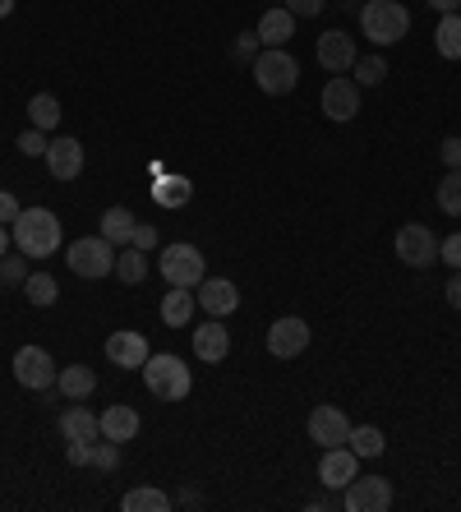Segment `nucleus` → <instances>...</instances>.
Returning a JSON list of instances; mask_svg holds the SVG:
<instances>
[{"label": "nucleus", "instance_id": "f257e3e1", "mask_svg": "<svg viewBox=\"0 0 461 512\" xmlns=\"http://www.w3.org/2000/svg\"><path fill=\"white\" fill-rule=\"evenodd\" d=\"M14 250L24 259H51L60 250V217L51 208H24L14 217Z\"/></svg>", "mask_w": 461, "mask_h": 512}, {"label": "nucleus", "instance_id": "f03ea898", "mask_svg": "<svg viewBox=\"0 0 461 512\" xmlns=\"http://www.w3.org/2000/svg\"><path fill=\"white\" fill-rule=\"evenodd\" d=\"M360 28H365V37L374 47H397V42L411 33V10L397 5V0H365Z\"/></svg>", "mask_w": 461, "mask_h": 512}, {"label": "nucleus", "instance_id": "7ed1b4c3", "mask_svg": "<svg viewBox=\"0 0 461 512\" xmlns=\"http://www.w3.org/2000/svg\"><path fill=\"white\" fill-rule=\"evenodd\" d=\"M143 383H148V393L162 397V402H185L194 388V374L180 356H166L162 351V356L143 360Z\"/></svg>", "mask_w": 461, "mask_h": 512}, {"label": "nucleus", "instance_id": "20e7f679", "mask_svg": "<svg viewBox=\"0 0 461 512\" xmlns=\"http://www.w3.org/2000/svg\"><path fill=\"white\" fill-rule=\"evenodd\" d=\"M254 84H259L268 97H286L300 84L296 56L282 47H263V56H254Z\"/></svg>", "mask_w": 461, "mask_h": 512}, {"label": "nucleus", "instance_id": "39448f33", "mask_svg": "<svg viewBox=\"0 0 461 512\" xmlns=\"http://www.w3.org/2000/svg\"><path fill=\"white\" fill-rule=\"evenodd\" d=\"M65 263H70L74 277L97 282V277L116 273V245H111L107 236H83V240H74L70 250H65Z\"/></svg>", "mask_w": 461, "mask_h": 512}, {"label": "nucleus", "instance_id": "423d86ee", "mask_svg": "<svg viewBox=\"0 0 461 512\" xmlns=\"http://www.w3.org/2000/svg\"><path fill=\"white\" fill-rule=\"evenodd\" d=\"M56 360H51L47 346H19L14 351V379L24 383V388H33V393H47L51 383H56Z\"/></svg>", "mask_w": 461, "mask_h": 512}, {"label": "nucleus", "instance_id": "0eeeda50", "mask_svg": "<svg viewBox=\"0 0 461 512\" xmlns=\"http://www.w3.org/2000/svg\"><path fill=\"white\" fill-rule=\"evenodd\" d=\"M157 268H162V277L171 286H199L203 277H208V268H203V254L194 250V245H166L162 259H157Z\"/></svg>", "mask_w": 461, "mask_h": 512}, {"label": "nucleus", "instance_id": "6e6552de", "mask_svg": "<svg viewBox=\"0 0 461 512\" xmlns=\"http://www.w3.org/2000/svg\"><path fill=\"white\" fill-rule=\"evenodd\" d=\"M342 508L346 512H388L392 508V485L383 476H355L342 489Z\"/></svg>", "mask_w": 461, "mask_h": 512}, {"label": "nucleus", "instance_id": "1a4fd4ad", "mask_svg": "<svg viewBox=\"0 0 461 512\" xmlns=\"http://www.w3.org/2000/svg\"><path fill=\"white\" fill-rule=\"evenodd\" d=\"M397 259H402L406 268H429V263H438V236L429 227H420V222H406V227L397 231Z\"/></svg>", "mask_w": 461, "mask_h": 512}, {"label": "nucleus", "instance_id": "9d476101", "mask_svg": "<svg viewBox=\"0 0 461 512\" xmlns=\"http://www.w3.org/2000/svg\"><path fill=\"white\" fill-rule=\"evenodd\" d=\"M323 116L337 120V125L360 116V84L346 79V74H332L328 84H323Z\"/></svg>", "mask_w": 461, "mask_h": 512}, {"label": "nucleus", "instance_id": "9b49d317", "mask_svg": "<svg viewBox=\"0 0 461 512\" xmlns=\"http://www.w3.org/2000/svg\"><path fill=\"white\" fill-rule=\"evenodd\" d=\"M346 439H351V420H346L342 406H314V411H309V443L342 448Z\"/></svg>", "mask_w": 461, "mask_h": 512}, {"label": "nucleus", "instance_id": "f8f14e48", "mask_svg": "<svg viewBox=\"0 0 461 512\" xmlns=\"http://www.w3.org/2000/svg\"><path fill=\"white\" fill-rule=\"evenodd\" d=\"M319 65L328 74H346V70H355V60H360V51H355V37L346 33V28H328V33L319 37Z\"/></svg>", "mask_w": 461, "mask_h": 512}, {"label": "nucleus", "instance_id": "ddd939ff", "mask_svg": "<svg viewBox=\"0 0 461 512\" xmlns=\"http://www.w3.org/2000/svg\"><path fill=\"white\" fill-rule=\"evenodd\" d=\"M194 300H199V310H208L213 319H226V314H236L240 291L231 277H203V282L194 286Z\"/></svg>", "mask_w": 461, "mask_h": 512}, {"label": "nucleus", "instance_id": "4468645a", "mask_svg": "<svg viewBox=\"0 0 461 512\" xmlns=\"http://www.w3.org/2000/svg\"><path fill=\"white\" fill-rule=\"evenodd\" d=\"M309 346V323L305 319H277L268 328V356H277V360H291V356H300Z\"/></svg>", "mask_w": 461, "mask_h": 512}, {"label": "nucleus", "instance_id": "2eb2a0df", "mask_svg": "<svg viewBox=\"0 0 461 512\" xmlns=\"http://www.w3.org/2000/svg\"><path fill=\"white\" fill-rule=\"evenodd\" d=\"M355 476H360V457H355L346 443H342V448H323V457H319V480H323V485L342 494Z\"/></svg>", "mask_w": 461, "mask_h": 512}, {"label": "nucleus", "instance_id": "dca6fc26", "mask_svg": "<svg viewBox=\"0 0 461 512\" xmlns=\"http://www.w3.org/2000/svg\"><path fill=\"white\" fill-rule=\"evenodd\" d=\"M153 356L148 351V337L143 333H130V328H120V333L107 337V360L120 365V370H143V360Z\"/></svg>", "mask_w": 461, "mask_h": 512}, {"label": "nucleus", "instance_id": "f3484780", "mask_svg": "<svg viewBox=\"0 0 461 512\" xmlns=\"http://www.w3.org/2000/svg\"><path fill=\"white\" fill-rule=\"evenodd\" d=\"M47 171L56 180H74L83 176V143L70 139V134H60V139L47 143Z\"/></svg>", "mask_w": 461, "mask_h": 512}, {"label": "nucleus", "instance_id": "a211bd4d", "mask_svg": "<svg viewBox=\"0 0 461 512\" xmlns=\"http://www.w3.org/2000/svg\"><path fill=\"white\" fill-rule=\"evenodd\" d=\"M226 351H231V333L222 328V319H208L194 328V356L203 360V365H217V360H226Z\"/></svg>", "mask_w": 461, "mask_h": 512}, {"label": "nucleus", "instance_id": "6ab92c4d", "mask_svg": "<svg viewBox=\"0 0 461 512\" xmlns=\"http://www.w3.org/2000/svg\"><path fill=\"white\" fill-rule=\"evenodd\" d=\"M60 434H65V443H93L102 439V416H93L88 406H65L60 411Z\"/></svg>", "mask_w": 461, "mask_h": 512}, {"label": "nucleus", "instance_id": "aec40b11", "mask_svg": "<svg viewBox=\"0 0 461 512\" xmlns=\"http://www.w3.org/2000/svg\"><path fill=\"white\" fill-rule=\"evenodd\" d=\"M259 42L263 47H286L291 37H296V14L286 10V5H277V10H263V19H259Z\"/></svg>", "mask_w": 461, "mask_h": 512}, {"label": "nucleus", "instance_id": "412c9836", "mask_svg": "<svg viewBox=\"0 0 461 512\" xmlns=\"http://www.w3.org/2000/svg\"><path fill=\"white\" fill-rule=\"evenodd\" d=\"M134 434H139V411L134 406H107L102 411V439H111V443H130Z\"/></svg>", "mask_w": 461, "mask_h": 512}, {"label": "nucleus", "instance_id": "4be33fe9", "mask_svg": "<svg viewBox=\"0 0 461 512\" xmlns=\"http://www.w3.org/2000/svg\"><path fill=\"white\" fill-rule=\"evenodd\" d=\"M194 305H199V300H194L190 286H171L162 296V323L166 328H185V323L194 319Z\"/></svg>", "mask_w": 461, "mask_h": 512}, {"label": "nucleus", "instance_id": "5701e85b", "mask_svg": "<svg viewBox=\"0 0 461 512\" xmlns=\"http://www.w3.org/2000/svg\"><path fill=\"white\" fill-rule=\"evenodd\" d=\"M56 388H60V397H70V402H83V397L97 393V374L88 370V365H70V370L56 374Z\"/></svg>", "mask_w": 461, "mask_h": 512}, {"label": "nucleus", "instance_id": "b1692460", "mask_svg": "<svg viewBox=\"0 0 461 512\" xmlns=\"http://www.w3.org/2000/svg\"><path fill=\"white\" fill-rule=\"evenodd\" d=\"M190 194H194V185L185 176H157V185H153V203H157V208H185V203H190Z\"/></svg>", "mask_w": 461, "mask_h": 512}, {"label": "nucleus", "instance_id": "393cba45", "mask_svg": "<svg viewBox=\"0 0 461 512\" xmlns=\"http://www.w3.org/2000/svg\"><path fill=\"white\" fill-rule=\"evenodd\" d=\"M434 47H438V56H443V60H461V10L438 19Z\"/></svg>", "mask_w": 461, "mask_h": 512}, {"label": "nucleus", "instance_id": "a878e982", "mask_svg": "<svg viewBox=\"0 0 461 512\" xmlns=\"http://www.w3.org/2000/svg\"><path fill=\"white\" fill-rule=\"evenodd\" d=\"M134 227H139V222H134L130 208H107V213H102V231H97V236H107L111 245H130Z\"/></svg>", "mask_w": 461, "mask_h": 512}, {"label": "nucleus", "instance_id": "bb28decb", "mask_svg": "<svg viewBox=\"0 0 461 512\" xmlns=\"http://www.w3.org/2000/svg\"><path fill=\"white\" fill-rule=\"evenodd\" d=\"M351 453L365 462V457H383V448H388V439H383L379 425H351Z\"/></svg>", "mask_w": 461, "mask_h": 512}, {"label": "nucleus", "instance_id": "cd10ccee", "mask_svg": "<svg viewBox=\"0 0 461 512\" xmlns=\"http://www.w3.org/2000/svg\"><path fill=\"white\" fill-rule=\"evenodd\" d=\"M116 273L125 286H139L143 277H148V250H139V245H125V250L116 254Z\"/></svg>", "mask_w": 461, "mask_h": 512}, {"label": "nucleus", "instance_id": "c85d7f7f", "mask_svg": "<svg viewBox=\"0 0 461 512\" xmlns=\"http://www.w3.org/2000/svg\"><path fill=\"white\" fill-rule=\"evenodd\" d=\"M120 508H125V512H166V508H171V499H166L162 489L143 485V489H130V494L120 499Z\"/></svg>", "mask_w": 461, "mask_h": 512}, {"label": "nucleus", "instance_id": "c756f323", "mask_svg": "<svg viewBox=\"0 0 461 512\" xmlns=\"http://www.w3.org/2000/svg\"><path fill=\"white\" fill-rule=\"evenodd\" d=\"M28 120H33V130H42V134L56 130L60 125V102L51 93H37L33 102H28Z\"/></svg>", "mask_w": 461, "mask_h": 512}, {"label": "nucleus", "instance_id": "7c9ffc66", "mask_svg": "<svg viewBox=\"0 0 461 512\" xmlns=\"http://www.w3.org/2000/svg\"><path fill=\"white\" fill-rule=\"evenodd\" d=\"M438 208L448 217H461V167H448V176L438 180Z\"/></svg>", "mask_w": 461, "mask_h": 512}, {"label": "nucleus", "instance_id": "2f4dec72", "mask_svg": "<svg viewBox=\"0 0 461 512\" xmlns=\"http://www.w3.org/2000/svg\"><path fill=\"white\" fill-rule=\"evenodd\" d=\"M24 291H28V300H33V305H56V296H60V286H56V277H51V273H28Z\"/></svg>", "mask_w": 461, "mask_h": 512}, {"label": "nucleus", "instance_id": "473e14b6", "mask_svg": "<svg viewBox=\"0 0 461 512\" xmlns=\"http://www.w3.org/2000/svg\"><path fill=\"white\" fill-rule=\"evenodd\" d=\"M355 74H360V84H383V79H388V60L383 56L355 60Z\"/></svg>", "mask_w": 461, "mask_h": 512}, {"label": "nucleus", "instance_id": "72a5a7b5", "mask_svg": "<svg viewBox=\"0 0 461 512\" xmlns=\"http://www.w3.org/2000/svg\"><path fill=\"white\" fill-rule=\"evenodd\" d=\"M88 466H102V471H116V466H120V443H111V439H102V443H97V439H93V462H88Z\"/></svg>", "mask_w": 461, "mask_h": 512}, {"label": "nucleus", "instance_id": "f704fd0d", "mask_svg": "<svg viewBox=\"0 0 461 512\" xmlns=\"http://www.w3.org/2000/svg\"><path fill=\"white\" fill-rule=\"evenodd\" d=\"M14 148H19L24 157H47V134H42V130H24Z\"/></svg>", "mask_w": 461, "mask_h": 512}, {"label": "nucleus", "instance_id": "c9c22d12", "mask_svg": "<svg viewBox=\"0 0 461 512\" xmlns=\"http://www.w3.org/2000/svg\"><path fill=\"white\" fill-rule=\"evenodd\" d=\"M438 263H448V268H461V231H452L448 240H438Z\"/></svg>", "mask_w": 461, "mask_h": 512}, {"label": "nucleus", "instance_id": "e433bc0d", "mask_svg": "<svg viewBox=\"0 0 461 512\" xmlns=\"http://www.w3.org/2000/svg\"><path fill=\"white\" fill-rule=\"evenodd\" d=\"M0 282H28V263L24 259H0Z\"/></svg>", "mask_w": 461, "mask_h": 512}, {"label": "nucleus", "instance_id": "4c0bfd02", "mask_svg": "<svg viewBox=\"0 0 461 512\" xmlns=\"http://www.w3.org/2000/svg\"><path fill=\"white\" fill-rule=\"evenodd\" d=\"M323 5L328 0H286V10L296 14V19H314V14H323Z\"/></svg>", "mask_w": 461, "mask_h": 512}, {"label": "nucleus", "instance_id": "58836bf2", "mask_svg": "<svg viewBox=\"0 0 461 512\" xmlns=\"http://www.w3.org/2000/svg\"><path fill=\"white\" fill-rule=\"evenodd\" d=\"M19 213H24V208H19V199H14L10 190H0V222H14Z\"/></svg>", "mask_w": 461, "mask_h": 512}, {"label": "nucleus", "instance_id": "ea45409f", "mask_svg": "<svg viewBox=\"0 0 461 512\" xmlns=\"http://www.w3.org/2000/svg\"><path fill=\"white\" fill-rule=\"evenodd\" d=\"M130 245H139V250H153V245H157V231L148 227V222H139V227H134V240H130Z\"/></svg>", "mask_w": 461, "mask_h": 512}, {"label": "nucleus", "instance_id": "a19ab883", "mask_svg": "<svg viewBox=\"0 0 461 512\" xmlns=\"http://www.w3.org/2000/svg\"><path fill=\"white\" fill-rule=\"evenodd\" d=\"M65 457H70L74 466H88V462H93V443H70V453H65Z\"/></svg>", "mask_w": 461, "mask_h": 512}, {"label": "nucleus", "instance_id": "79ce46f5", "mask_svg": "<svg viewBox=\"0 0 461 512\" xmlns=\"http://www.w3.org/2000/svg\"><path fill=\"white\" fill-rule=\"evenodd\" d=\"M259 47H263L259 33H245V37H240V47H236V56L240 60H254V51H259Z\"/></svg>", "mask_w": 461, "mask_h": 512}, {"label": "nucleus", "instance_id": "37998d69", "mask_svg": "<svg viewBox=\"0 0 461 512\" xmlns=\"http://www.w3.org/2000/svg\"><path fill=\"white\" fill-rule=\"evenodd\" d=\"M443 296H448L452 310H461V268H457V277H448V291H443Z\"/></svg>", "mask_w": 461, "mask_h": 512}, {"label": "nucleus", "instance_id": "c03bdc74", "mask_svg": "<svg viewBox=\"0 0 461 512\" xmlns=\"http://www.w3.org/2000/svg\"><path fill=\"white\" fill-rule=\"evenodd\" d=\"M443 162H448V167H461V139L443 143Z\"/></svg>", "mask_w": 461, "mask_h": 512}, {"label": "nucleus", "instance_id": "a18cd8bd", "mask_svg": "<svg viewBox=\"0 0 461 512\" xmlns=\"http://www.w3.org/2000/svg\"><path fill=\"white\" fill-rule=\"evenodd\" d=\"M328 508H342V494L332 499V494H323V499H309V512H328Z\"/></svg>", "mask_w": 461, "mask_h": 512}, {"label": "nucleus", "instance_id": "49530a36", "mask_svg": "<svg viewBox=\"0 0 461 512\" xmlns=\"http://www.w3.org/2000/svg\"><path fill=\"white\" fill-rule=\"evenodd\" d=\"M429 5H434L438 14H457L461 10V0H429Z\"/></svg>", "mask_w": 461, "mask_h": 512}, {"label": "nucleus", "instance_id": "de8ad7c7", "mask_svg": "<svg viewBox=\"0 0 461 512\" xmlns=\"http://www.w3.org/2000/svg\"><path fill=\"white\" fill-rule=\"evenodd\" d=\"M176 503H185V508H199V503H203V499H199V494H194V489H185V494H180V499H176Z\"/></svg>", "mask_w": 461, "mask_h": 512}, {"label": "nucleus", "instance_id": "09e8293b", "mask_svg": "<svg viewBox=\"0 0 461 512\" xmlns=\"http://www.w3.org/2000/svg\"><path fill=\"white\" fill-rule=\"evenodd\" d=\"M5 250H10V231H5V222H0V259H5Z\"/></svg>", "mask_w": 461, "mask_h": 512}, {"label": "nucleus", "instance_id": "8fccbe9b", "mask_svg": "<svg viewBox=\"0 0 461 512\" xmlns=\"http://www.w3.org/2000/svg\"><path fill=\"white\" fill-rule=\"evenodd\" d=\"M14 14V0H0V19H10Z\"/></svg>", "mask_w": 461, "mask_h": 512}]
</instances>
